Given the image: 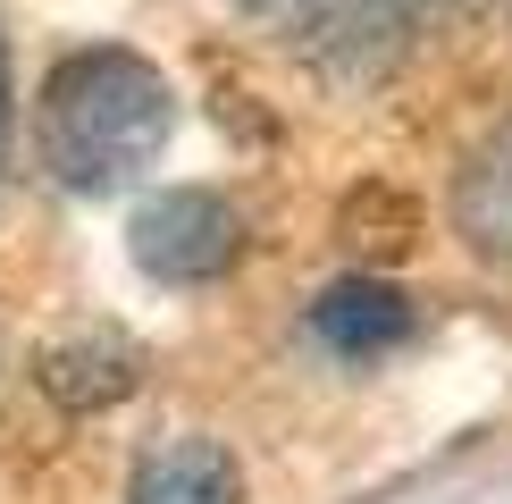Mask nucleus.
<instances>
[{
    "label": "nucleus",
    "mask_w": 512,
    "mask_h": 504,
    "mask_svg": "<svg viewBox=\"0 0 512 504\" xmlns=\"http://www.w3.org/2000/svg\"><path fill=\"white\" fill-rule=\"evenodd\" d=\"M168 143V84L152 59L118 51H76L59 59L42 84V160L59 168V185L76 194H110L135 168H152Z\"/></svg>",
    "instance_id": "nucleus-1"
},
{
    "label": "nucleus",
    "mask_w": 512,
    "mask_h": 504,
    "mask_svg": "<svg viewBox=\"0 0 512 504\" xmlns=\"http://www.w3.org/2000/svg\"><path fill=\"white\" fill-rule=\"evenodd\" d=\"M236 9L319 76H387L471 0H236Z\"/></svg>",
    "instance_id": "nucleus-2"
},
{
    "label": "nucleus",
    "mask_w": 512,
    "mask_h": 504,
    "mask_svg": "<svg viewBox=\"0 0 512 504\" xmlns=\"http://www.w3.org/2000/svg\"><path fill=\"white\" fill-rule=\"evenodd\" d=\"M236 252H244V219L210 185H168L135 210V261L160 286H210Z\"/></svg>",
    "instance_id": "nucleus-3"
},
{
    "label": "nucleus",
    "mask_w": 512,
    "mask_h": 504,
    "mask_svg": "<svg viewBox=\"0 0 512 504\" xmlns=\"http://www.w3.org/2000/svg\"><path fill=\"white\" fill-rule=\"evenodd\" d=\"M311 336L328 353L370 362V353H395L403 336H412V303H403L395 286H378V278H345V286H328L311 303Z\"/></svg>",
    "instance_id": "nucleus-4"
},
{
    "label": "nucleus",
    "mask_w": 512,
    "mask_h": 504,
    "mask_svg": "<svg viewBox=\"0 0 512 504\" xmlns=\"http://www.w3.org/2000/svg\"><path fill=\"white\" fill-rule=\"evenodd\" d=\"M143 378V353L126 345V336H76V345H51L42 353V395L68 412H110L135 395Z\"/></svg>",
    "instance_id": "nucleus-5"
},
{
    "label": "nucleus",
    "mask_w": 512,
    "mask_h": 504,
    "mask_svg": "<svg viewBox=\"0 0 512 504\" xmlns=\"http://www.w3.org/2000/svg\"><path fill=\"white\" fill-rule=\"evenodd\" d=\"M454 227L479 252L512 261V126H496V135L462 160V177H454Z\"/></svg>",
    "instance_id": "nucleus-6"
},
{
    "label": "nucleus",
    "mask_w": 512,
    "mask_h": 504,
    "mask_svg": "<svg viewBox=\"0 0 512 504\" xmlns=\"http://www.w3.org/2000/svg\"><path fill=\"white\" fill-rule=\"evenodd\" d=\"M135 504H236V462L219 446H202V437H177V446L143 454Z\"/></svg>",
    "instance_id": "nucleus-7"
},
{
    "label": "nucleus",
    "mask_w": 512,
    "mask_h": 504,
    "mask_svg": "<svg viewBox=\"0 0 512 504\" xmlns=\"http://www.w3.org/2000/svg\"><path fill=\"white\" fill-rule=\"evenodd\" d=\"M345 227H353V244H370V252H403V236H412V210L370 185V194L345 210Z\"/></svg>",
    "instance_id": "nucleus-8"
},
{
    "label": "nucleus",
    "mask_w": 512,
    "mask_h": 504,
    "mask_svg": "<svg viewBox=\"0 0 512 504\" xmlns=\"http://www.w3.org/2000/svg\"><path fill=\"white\" fill-rule=\"evenodd\" d=\"M0 135H9V76H0Z\"/></svg>",
    "instance_id": "nucleus-9"
}]
</instances>
